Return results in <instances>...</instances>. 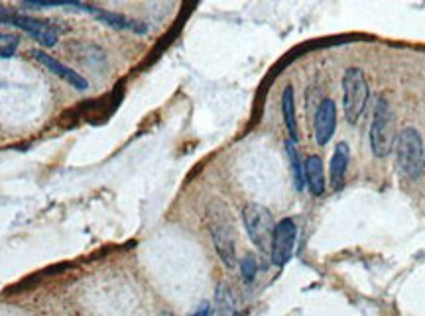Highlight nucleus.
Wrapping results in <instances>:
<instances>
[{
  "label": "nucleus",
  "mask_w": 425,
  "mask_h": 316,
  "mask_svg": "<svg viewBox=\"0 0 425 316\" xmlns=\"http://www.w3.org/2000/svg\"><path fill=\"white\" fill-rule=\"evenodd\" d=\"M297 238V226L293 219L279 220L274 228V238H272V250H270V259L274 266L284 268L293 256V245Z\"/></svg>",
  "instance_id": "7"
},
{
  "label": "nucleus",
  "mask_w": 425,
  "mask_h": 316,
  "mask_svg": "<svg viewBox=\"0 0 425 316\" xmlns=\"http://www.w3.org/2000/svg\"><path fill=\"white\" fill-rule=\"evenodd\" d=\"M335 126H337V106L331 98H323L321 104L317 106L315 124H313L317 146H327L329 140L335 134Z\"/></svg>",
  "instance_id": "8"
},
{
  "label": "nucleus",
  "mask_w": 425,
  "mask_h": 316,
  "mask_svg": "<svg viewBox=\"0 0 425 316\" xmlns=\"http://www.w3.org/2000/svg\"><path fill=\"white\" fill-rule=\"evenodd\" d=\"M14 49H16V44H8V46H0V59H4V57H12Z\"/></svg>",
  "instance_id": "17"
},
{
  "label": "nucleus",
  "mask_w": 425,
  "mask_h": 316,
  "mask_svg": "<svg viewBox=\"0 0 425 316\" xmlns=\"http://www.w3.org/2000/svg\"><path fill=\"white\" fill-rule=\"evenodd\" d=\"M305 169V185L309 187L311 195L321 196L325 193V171H323V163L321 158L317 156H309L307 161L304 163Z\"/></svg>",
  "instance_id": "12"
},
{
  "label": "nucleus",
  "mask_w": 425,
  "mask_h": 316,
  "mask_svg": "<svg viewBox=\"0 0 425 316\" xmlns=\"http://www.w3.org/2000/svg\"><path fill=\"white\" fill-rule=\"evenodd\" d=\"M207 228L211 234L213 245L219 254L220 261L225 268L234 269L238 266L236 259V230H234V220L227 203L220 198H211L205 210Z\"/></svg>",
  "instance_id": "1"
},
{
  "label": "nucleus",
  "mask_w": 425,
  "mask_h": 316,
  "mask_svg": "<svg viewBox=\"0 0 425 316\" xmlns=\"http://www.w3.org/2000/svg\"><path fill=\"white\" fill-rule=\"evenodd\" d=\"M286 154H288V159H290V165H292L293 171V183H295V189L302 193L305 187V169L302 165V158L297 154V147H295V142L288 140L286 142Z\"/></svg>",
  "instance_id": "14"
},
{
  "label": "nucleus",
  "mask_w": 425,
  "mask_h": 316,
  "mask_svg": "<svg viewBox=\"0 0 425 316\" xmlns=\"http://www.w3.org/2000/svg\"><path fill=\"white\" fill-rule=\"evenodd\" d=\"M256 269H258V263H256V257L252 254H246V256L241 259V273H243V279L246 283H252L256 277Z\"/></svg>",
  "instance_id": "16"
},
{
  "label": "nucleus",
  "mask_w": 425,
  "mask_h": 316,
  "mask_svg": "<svg viewBox=\"0 0 425 316\" xmlns=\"http://www.w3.org/2000/svg\"><path fill=\"white\" fill-rule=\"evenodd\" d=\"M349 161H351V147L347 146L345 142H339L335 146V151H333V158H331V165H329V181H331V187L333 191H340L342 185H345V173H347V167H349Z\"/></svg>",
  "instance_id": "11"
},
{
  "label": "nucleus",
  "mask_w": 425,
  "mask_h": 316,
  "mask_svg": "<svg viewBox=\"0 0 425 316\" xmlns=\"http://www.w3.org/2000/svg\"><path fill=\"white\" fill-rule=\"evenodd\" d=\"M0 24H10L20 28L22 32H26L28 36H32L37 44H42L44 48H51L58 44V30L53 28V24H49L48 20H37V18H30V16H18V14H10L6 10H0Z\"/></svg>",
  "instance_id": "6"
},
{
  "label": "nucleus",
  "mask_w": 425,
  "mask_h": 316,
  "mask_svg": "<svg viewBox=\"0 0 425 316\" xmlns=\"http://www.w3.org/2000/svg\"><path fill=\"white\" fill-rule=\"evenodd\" d=\"M83 10L89 14H93L98 22L112 26V28H116V30H132L136 34H144L148 30L146 24H142V22H138V20H130V18H126V16H122V14L103 10V8H95V6H89V4L83 6Z\"/></svg>",
  "instance_id": "10"
},
{
  "label": "nucleus",
  "mask_w": 425,
  "mask_h": 316,
  "mask_svg": "<svg viewBox=\"0 0 425 316\" xmlns=\"http://www.w3.org/2000/svg\"><path fill=\"white\" fill-rule=\"evenodd\" d=\"M396 114L386 98H378L372 124H370V147L376 158H388L396 146Z\"/></svg>",
  "instance_id": "3"
},
{
  "label": "nucleus",
  "mask_w": 425,
  "mask_h": 316,
  "mask_svg": "<svg viewBox=\"0 0 425 316\" xmlns=\"http://www.w3.org/2000/svg\"><path fill=\"white\" fill-rule=\"evenodd\" d=\"M368 97H370V91H368L365 73L358 67H349L342 75V109L349 124L354 126L361 120Z\"/></svg>",
  "instance_id": "4"
},
{
  "label": "nucleus",
  "mask_w": 425,
  "mask_h": 316,
  "mask_svg": "<svg viewBox=\"0 0 425 316\" xmlns=\"http://www.w3.org/2000/svg\"><path fill=\"white\" fill-rule=\"evenodd\" d=\"M281 114H284V124L290 134L292 142L300 140V130H297V116H295V97H293V86L288 85L281 93Z\"/></svg>",
  "instance_id": "13"
},
{
  "label": "nucleus",
  "mask_w": 425,
  "mask_h": 316,
  "mask_svg": "<svg viewBox=\"0 0 425 316\" xmlns=\"http://www.w3.org/2000/svg\"><path fill=\"white\" fill-rule=\"evenodd\" d=\"M159 316H175V315H173V313H170V310H164V313H162Z\"/></svg>",
  "instance_id": "19"
},
{
  "label": "nucleus",
  "mask_w": 425,
  "mask_h": 316,
  "mask_svg": "<svg viewBox=\"0 0 425 316\" xmlns=\"http://www.w3.org/2000/svg\"><path fill=\"white\" fill-rule=\"evenodd\" d=\"M396 163L404 177L419 181L425 175L424 140L415 128H404L396 138Z\"/></svg>",
  "instance_id": "2"
},
{
  "label": "nucleus",
  "mask_w": 425,
  "mask_h": 316,
  "mask_svg": "<svg viewBox=\"0 0 425 316\" xmlns=\"http://www.w3.org/2000/svg\"><path fill=\"white\" fill-rule=\"evenodd\" d=\"M234 313V304H232V297L227 285H220L217 291V306H215V316H232Z\"/></svg>",
  "instance_id": "15"
},
{
  "label": "nucleus",
  "mask_w": 425,
  "mask_h": 316,
  "mask_svg": "<svg viewBox=\"0 0 425 316\" xmlns=\"http://www.w3.org/2000/svg\"><path fill=\"white\" fill-rule=\"evenodd\" d=\"M243 222L244 228L248 232L250 242L258 248V252L264 254V256H270L274 228H276V222L272 219L270 210L266 207H262V205L248 203L243 208Z\"/></svg>",
  "instance_id": "5"
},
{
  "label": "nucleus",
  "mask_w": 425,
  "mask_h": 316,
  "mask_svg": "<svg viewBox=\"0 0 425 316\" xmlns=\"http://www.w3.org/2000/svg\"><path fill=\"white\" fill-rule=\"evenodd\" d=\"M34 59L40 61L48 71L58 75L60 79H63L65 83H69V85L75 86V89H79V91H87V89H89V83H87V79L83 75H79L75 69L60 63V61L55 59V57H51L46 51H34Z\"/></svg>",
  "instance_id": "9"
},
{
  "label": "nucleus",
  "mask_w": 425,
  "mask_h": 316,
  "mask_svg": "<svg viewBox=\"0 0 425 316\" xmlns=\"http://www.w3.org/2000/svg\"><path fill=\"white\" fill-rule=\"evenodd\" d=\"M189 316H209V304H203L197 313H193V315Z\"/></svg>",
  "instance_id": "18"
}]
</instances>
